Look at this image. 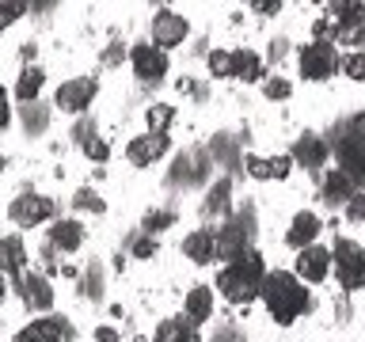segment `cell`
I'll list each match as a JSON object with an SVG mask.
<instances>
[{
    "instance_id": "obj_31",
    "label": "cell",
    "mask_w": 365,
    "mask_h": 342,
    "mask_svg": "<svg viewBox=\"0 0 365 342\" xmlns=\"http://www.w3.org/2000/svg\"><path fill=\"white\" fill-rule=\"evenodd\" d=\"M175 224V213L171 209H148L145 213V236H156V232H164V228Z\"/></svg>"
},
{
    "instance_id": "obj_7",
    "label": "cell",
    "mask_w": 365,
    "mask_h": 342,
    "mask_svg": "<svg viewBox=\"0 0 365 342\" xmlns=\"http://www.w3.org/2000/svg\"><path fill=\"white\" fill-rule=\"evenodd\" d=\"M251 217H232L221 232H217V259H225V262H236V259H244L247 255V244H251Z\"/></svg>"
},
{
    "instance_id": "obj_16",
    "label": "cell",
    "mask_w": 365,
    "mask_h": 342,
    "mask_svg": "<svg viewBox=\"0 0 365 342\" xmlns=\"http://www.w3.org/2000/svg\"><path fill=\"white\" fill-rule=\"evenodd\" d=\"M339 152V171H346L354 182H365V141H354V137H339L335 141Z\"/></svg>"
},
{
    "instance_id": "obj_21",
    "label": "cell",
    "mask_w": 365,
    "mask_h": 342,
    "mask_svg": "<svg viewBox=\"0 0 365 342\" xmlns=\"http://www.w3.org/2000/svg\"><path fill=\"white\" fill-rule=\"evenodd\" d=\"M232 80H244V84H255V80H267V68H262V57L251 53L247 46L244 50H232Z\"/></svg>"
},
{
    "instance_id": "obj_15",
    "label": "cell",
    "mask_w": 365,
    "mask_h": 342,
    "mask_svg": "<svg viewBox=\"0 0 365 342\" xmlns=\"http://www.w3.org/2000/svg\"><path fill=\"white\" fill-rule=\"evenodd\" d=\"M319 217L312 213V209H301L289 221V232H285V244H289L293 251H304V247H312L316 244V236H319Z\"/></svg>"
},
{
    "instance_id": "obj_17",
    "label": "cell",
    "mask_w": 365,
    "mask_h": 342,
    "mask_svg": "<svg viewBox=\"0 0 365 342\" xmlns=\"http://www.w3.org/2000/svg\"><path fill=\"white\" fill-rule=\"evenodd\" d=\"M182 255H187L190 262H198V266L213 262L217 259V236H213V228H194V232L182 239Z\"/></svg>"
},
{
    "instance_id": "obj_37",
    "label": "cell",
    "mask_w": 365,
    "mask_h": 342,
    "mask_svg": "<svg viewBox=\"0 0 365 342\" xmlns=\"http://www.w3.org/2000/svg\"><path fill=\"white\" fill-rule=\"evenodd\" d=\"M23 11H31L27 4H0V31H8L11 23H16Z\"/></svg>"
},
{
    "instance_id": "obj_4",
    "label": "cell",
    "mask_w": 365,
    "mask_h": 342,
    "mask_svg": "<svg viewBox=\"0 0 365 342\" xmlns=\"http://www.w3.org/2000/svg\"><path fill=\"white\" fill-rule=\"evenodd\" d=\"M331 262H335V278L342 289H365V247L354 244V239H339L335 251H331Z\"/></svg>"
},
{
    "instance_id": "obj_12",
    "label": "cell",
    "mask_w": 365,
    "mask_h": 342,
    "mask_svg": "<svg viewBox=\"0 0 365 342\" xmlns=\"http://www.w3.org/2000/svg\"><path fill=\"white\" fill-rule=\"evenodd\" d=\"M171 148L168 141V133H141V137H133L130 148H125V156H130V164L133 167H153L160 156H164Z\"/></svg>"
},
{
    "instance_id": "obj_28",
    "label": "cell",
    "mask_w": 365,
    "mask_h": 342,
    "mask_svg": "<svg viewBox=\"0 0 365 342\" xmlns=\"http://www.w3.org/2000/svg\"><path fill=\"white\" fill-rule=\"evenodd\" d=\"M339 68L354 80V84H365V50H354L346 57H339Z\"/></svg>"
},
{
    "instance_id": "obj_2",
    "label": "cell",
    "mask_w": 365,
    "mask_h": 342,
    "mask_svg": "<svg viewBox=\"0 0 365 342\" xmlns=\"http://www.w3.org/2000/svg\"><path fill=\"white\" fill-rule=\"evenodd\" d=\"M262 278H267V262H262L259 251H247L244 259L225 262V270L217 274V293L228 296V301H236V304H247L259 296Z\"/></svg>"
},
{
    "instance_id": "obj_33",
    "label": "cell",
    "mask_w": 365,
    "mask_h": 342,
    "mask_svg": "<svg viewBox=\"0 0 365 342\" xmlns=\"http://www.w3.org/2000/svg\"><path fill=\"white\" fill-rule=\"evenodd\" d=\"M80 148H84V156H88V160H96V164H107V160H110V145L103 141V137H91V141H88V145H80Z\"/></svg>"
},
{
    "instance_id": "obj_40",
    "label": "cell",
    "mask_w": 365,
    "mask_h": 342,
    "mask_svg": "<svg viewBox=\"0 0 365 342\" xmlns=\"http://www.w3.org/2000/svg\"><path fill=\"white\" fill-rule=\"evenodd\" d=\"M8 122H11V107H8V91L0 84V130H8Z\"/></svg>"
},
{
    "instance_id": "obj_36",
    "label": "cell",
    "mask_w": 365,
    "mask_h": 342,
    "mask_svg": "<svg viewBox=\"0 0 365 342\" xmlns=\"http://www.w3.org/2000/svg\"><path fill=\"white\" fill-rule=\"evenodd\" d=\"M346 217H350L354 224H365V190H358V194L346 202Z\"/></svg>"
},
{
    "instance_id": "obj_14",
    "label": "cell",
    "mask_w": 365,
    "mask_h": 342,
    "mask_svg": "<svg viewBox=\"0 0 365 342\" xmlns=\"http://www.w3.org/2000/svg\"><path fill=\"white\" fill-rule=\"evenodd\" d=\"M327 270H331V251L324 247H304V251H297V278L301 281H324L327 278Z\"/></svg>"
},
{
    "instance_id": "obj_11",
    "label": "cell",
    "mask_w": 365,
    "mask_h": 342,
    "mask_svg": "<svg viewBox=\"0 0 365 342\" xmlns=\"http://www.w3.org/2000/svg\"><path fill=\"white\" fill-rule=\"evenodd\" d=\"M19 301L23 308H31V312H50L53 308V289H50V278L46 274H19Z\"/></svg>"
},
{
    "instance_id": "obj_3",
    "label": "cell",
    "mask_w": 365,
    "mask_h": 342,
    "mask_svg": "<svg viewBox=\"0 0 365 342\" xmlns=\"http://www.w3.org/2000/svg\"><path fill=\"white\" fill-rule=\"evenodd\" d=\"M331 27H335V42L342 46H365V4H350V0H339V4H327Z\"/></svg>"
},
{
    "instance_id": "obj_35",
    "label": "cell",
    "mask_w": 365,
    "mask_h": 342,
    "mask_svg": "<svg viewBox=\"0 0 365 342\" xmlns=\"http://www.w3.org/2000/svg\"><path fill=\"white\" fill-rule=\"evenodd\" d=\"M339 137H354V141H365V110H361V114H350Z\"/></svg>"
},
{
    "instance_id": "obj_13",
    "label": "cell",
    "mask_w": 365,
    "mask_h": 342,
    "mask_svg": "<svg viewBox=\"0 0 365 342\" xmlns=\"http://www.w3.org/2000/svg\"><path fill=\"white\" fill-rule=\"evenodd\" d=\"M65 338H68L65 319L61 316H42V319H31L11 342H65Z\"/></svg>"
},
{
    "instance_id": "obj_8",
    "label": "cell",
    "mask_w": 365,
    "mask_h": 342,
    "mask_svg": "<svg viewBox=\"0 0 365 342\" xmlns=\"http://www.w3.org/2000/svg\"><path fill=\"white\" fill-rule=\"evenodd\" d=\"M96 91H99V84L91 76H73V80H65V84L57 88L53 107L65 110V114H84L91 103H96Z\"/></svg>"
},
{
    "instance_id": "obj_44",
    "label": "cell",
    "mask_w": 365,
    "mask_h": 342,
    "mask_svg": "<svg viewBox=\"0 0 365 342\" xmlns=\"http://www.w3.org/2000/svg\"><path fill=\"white\" fill-rule=\"evenodd\" d=\"M4 293H8V281H4V274H0V304H4Z\"/></svg>"
},
{
    "instance_id": "obj_22",
    "label": "cell",
    "mask_w": 365,
    "mask_h": 342,
    "mask_svg": "<svg viewBox=\"0 0 365 342\" xmlns=\"http://www.w3.org/2000/svg\"><path fill=\"white\" fill-rule=\"evenodd\" d=\"M182 308H187V323H194V327L213 319V289L210 285H194L187 293V301H182Z\"/></svg>"
},
{
    "instance_id": "obj_5",
    "label": "cell",
    "mask_w": 365,
    "mask_h": 342,
    "mask_svg": "<svg viewBox=\"0 0 365 342\" xmlns=\"http://www.w3.org/2000/svg\"><path fill=\"white\" fill-rule=\"evenodd\" d=\"M297 65H301V76L304 80H331L339 68V50L335 42H308L301 46V53H297Z\"/></svg>"
},
{
    "instance_id": "obj_45",
    "label": "cell",
    "mask_w": 365,
    "mask_h": 342,
    "mask_svg": "<svg viewBox=\"0 0 365 342\" xmlns=\"http://www.w3.org/2000/svg\"><path fill=\"white\" fill-rule=\"evenodd\" d=\"M4 164H8V156H4V152H0V171H4Z\"/></svg>"
},
{
    "instance_id": "obj_1",
    "label": "cell",
    "mask_w": 365,
    "mask_h": 342,
    "mask_svg": "<svg viewBox=\"0 0 365 342\" xmlns=\"http://www.w3.org/2000/svg\"><path fill=\"white\" fill-rule=\"evenodd\" d=\"M262 304H267V312L274 316V323H293L297 316L308 308V289L304 281L297 278L289 270H267V278H262Z\"/></svg>"
},
{
    "instance_id": "obj_42",
    "label": "cell",
    "mask_w": 365,
    "mask_h": 342,
    "mask_svg": "<svg viewBox=\"0 0 365 342\" xmlns=\"http://www.w3.org/2000/svg\"><path fill=\"white\" fill-rule=\"evenodd\" d=\"M96 342H118V331L114 327H96Z\"/></svg>"
},
{
    "instance_id": "obj_25",
    "label": "cell",
    "mask_w": 365,
    "mask_h": 342,
    "mask_svg": "<svg viewBox=\"0 0 365 342\" xmlns=\"http://www.w3.org/2000/svg\"><path fill=\"white\" fill-rule=\"evenodd\" d=\"M42 84H46V73H42L38 65H27L19 73V80H16V99L34 103V99H38V91H42Z\"/></svg>"
},
{
    "instance_id": "obj_39",
    "label": "cell",
    "mask_w": 365,
    "mask_h": 342,
    "mask_svg": "<svg viewBox=\"0 0 365 342\" xmlns=\"http://www.w3.org/2000/svg\"><path fill=\"white\" fill-rule=\"evenodd\" d=\"M153 255H156V236H137L133 259H153Z\"/></svg>"
},
{
    "instance_id": "obj_19",
    "label": "cell",
    "mask_w": 365,
    "mask_h": 342,
    "mask_svg": "<svg viewBox=\"0 0 365 342\" xmlns=\"http://www.w3.org/2000/svg\"><path fill=\"white\" fill-rule=\"evenodd\" d=\"M80 244H84V224L73 221V217L53 221V228H50V247L53 251H80Z\"/></svg>"
},
{
    "instance_id": "obj_23",
    "label": "cell",
    "mask_w": 365,
    "mask_h": 342,
    "mask_svg": "<svg viewBox=\"0 0 365 342\" xmlns=\"http://www.w3.org/2000/svg\"><path fill=\"white\" fill-rule=\"evenodd\" d=\"M354 194H358V190H354V179L346 175V171L335 167V171H327V175H324V202L327 205H346Z\"/></svg>"
},
{
    "instance_id": "obj_9",
    "label": "cell",
    "mask_w": 365,
    "mask_h": 342,
    "mask_svg": "<svg viewBox=\"0 0 365 342\" xmlns=\"http://www.w3.org/2000/svg\"><path fill=\"white\" fill-rule=\"evenodd\" d=\"M130 65H133L137 80H145V84H160L168 76V53L153 42H137L130 50Z\"/></svg>"
},
{
    "instance_id": "obj_32",
    "label": "cell",
    "mask_w": 365,
    "mask_h": 342,
    "mask_svg": "<svg viewBox=\"0 0 365 342\" xmlns=\"http://www.w3.org/2000/svg\"><path fill=\"white\" fill-rule=\"evenodd\" d=\"M262 95H267V99H289L293 84L285 76H267V80H262Z\"/></svg>"
},
{
    "instance_id": "obj_10",
    "label": "cell",
    "mask_w": 365,
    "mask_h": 342,
    "mask_svg": "<svg viewBox=\"0 0 365 342\" xmlns=\"http://www.w3.org/2000/svg\"><path fill=\"white\" fill-rule=\"evenodd\" d=\"M187 34H190V23L187 16H179V11H156V19H153V46H160V50H171V46H182L187 42Z\"/></svg>"
},
{
    "instance_id": "obj_20",
    "label": "cell",
    "mask_w": 365,
    "mask_h": 342,
    "mask_svg": "<svg viewBox=\"0 0 365 342\" xmlns=\"http://www.w3.org/2000/svg\"><path fill=\"white\" fill-rule=\"evenodd\" d=\"M0 274H11V278H19V274H27V251H23V239L19 236H4L0 239Z\"/></svg>"
},
{
    "instance_id": "obj_6",
    "label": "cell",
    "mask_w": 365,
    "mask_h": 342,
    "mask_svg": "<svg viewBox=\"0 0 365 342\" xmlns=\"http://www.w3.org/2000/svg\"><path fill=\"white\" fill-rule=\"evenodd\" d=\"M53 213H57V205H53V198H46V194H19V198L8 205L11 224H19V228H38L46 221H53Z\"/></svg>"
},
{
    "instance_id": "obj_30",
    "label": "cell",
    "mask_w": 365,
    "mask_h": 342,
    "mask_svg": "<svg viewBox=\"0 0 365 342\" xmlns=\"http://www.w3.org/2000/svg\"><path fill=\"white\" fill-rule=\"evenodd\" d=\"M73 205H76L80 213H103V209H107V202H103L91 187H80V190H76V198H73Z\"/></svg>"
},
{
    "instance_id": "obj_38",
    "label": "cell",
    "mask_w": 365,
    "mask_h": 342,
    "mask_svg": "<svg viewBox=\"0 0 365 342\" xmlns=\"http://www.w3.org/2000/svg\"><path fill=\"white\" fill-rule=\"evenodd\" d=\"M267 164H270V179H289L293 156H274V160H267Z\"/></svg>"
},
{
    "instance_id": "obj_34",
    "label": "cell",
    "mask_w": 365,
    "mask_h": 342,
    "mask_svg": "<svg viewBox=\"0 0 365 342\" xmlns=\"http://www.w3.org/2000/svg\"><path fill=\"white\" fill-rule=\"evenodd\" d=\"M244 167H247V175L251 179H259V182H267L270 179V164H267V160H262V156H244Z\"/></svg>"
},
{
    "instance_id": "obj_41",
    "label": "cell",
    "mask_w": 365,
    "mask_h": 342,
    "mask_svg": "<svg viewBox=\"0 0 365 342\" xmlns=\"http://www.w3.org/2000/svg\"><path fill=\"white\" fill-rule=\"evenodd\" d=\"M251 11H262V16H278L282 4H278V0H255V4H251Z\"/></svg>"
},
{
    "instance_id": "obj_29",
    "label": "cell",
    "mask_w": 365,
    "mask_h": 342,
    "mask_svg": "<svg viewBox=\"0 0 365 342\" xmlns=\"http://www.w3.org/2000/svg\"><path fill=\"white\" fill-rule=\"evenodd\" d=\"M205 65H210V76L232 80V57H228V50H213L210 57H205Z\"/></svg>"
},
{
    "instance_id": "obj_26",
    "label": "cell",
    "mask_w": 365,
    "mask_h": 342,
    "mask_svg": "<svg viewBox=\"0 0 365 342\" xmlns=\"http://www.w3.org/2000/svg\"><path fill=\"white\" fill-rule=\"evenodd\" d=\"M228 179H217L213 187H210V194H205V202H202V213L205 217H225L228 213Z\"/></svg>"
},
{
    "instance_id": "obj_18",
    "label": "cell",
    "mask_w": 365,
    "mask_h": 342,
    "mask_svg": "<svg viewBox=\"0 0 365 342\" xmlns=\"http://www.w3.org/2000/svg\"><path fill=\"white\" fill-rule=\"evenodd\" d=\"M289 156H293V164H301L304 171H316V167H324V160H327V145L319 141L316 133H304V137H297Z\"/></svg>"
},
{
    "instance_id": "obj_27",
    "label": "cell",
    "mask_w": 365,
    "mask_h": 342,
    "mask_svg": "<svg viewBox=\"0 0 365 342\" xmlns=\"http://www.w3.org/2000/svg\"><path fill=\"white\" fill-rule=\"evenodd\" d=\"M175 122V107L171 103H153V107L145 110V125L148 133H168V125Z\"/></svg>"
},
{
    "instance_id": "obj_43",
    "label": "cell",
    "mask_w": 365,
    "mask_h": 342,
    "mask_svg": "<svg viewBox=\"0 0 365 342\" xmlns=\"http://www.w3.org/2000/svg\"><path fill=\"white\" fill-rule=\"evenodd\" d=\"M118 57H122V50H118V46H110V50L103 53V61H107V65H118Z\"/></svg>"
},
{
    "instance_id": "obj_24",
    "label": "cell",
    "mask_w": 365,
    "mask_h": 342,
    "mask_svg": "<svg viewBox=\"0 0 365 342\" xmlns=\"http://www.w3.org/2000/svg\"><path fill=\"white\" fill-rule=\"evenodd\" d=\"M153 342H202V338H198V331H194V323H187V319H164V323L156 327Z\"/></svg>"
}]
</instances>
